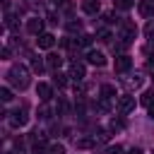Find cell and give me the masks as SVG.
<instances>
[{
	"label": "cell",
	"mask_w": 154,
	"mask_h": 154,
	"mask_svg": "<svg viewBox=\"0 0 154 154\" xmlns=\"http://www.w3.org/2000/svg\"><path fill=\"white\" fill-rule=\"evenodd\" d=\"M7 79L17 87V89H26L29 87V70L24 67V65H12L10 67V72H7Z\"/></svg>",
	"instance_id": "obj_1"
},
{
	"label": "cell",
	"mask_w": 154,
	"mask_h": 154,
	"mask_svg": "<svg viewBox=\"0 0 154 154\" xmlns=\"http://www.w3.org/2000/svg\"><path fill=\"white\" fill-rule=\"evenodd\" d=\"M132 108H135V96H130V94H123V96L118 99V103H116V111H118L120 116H128Z\"/></svg>",
	"instance_id": "obj_2"
},
{
	"label": "cell",
	"mask_w": 154,
	"mask_h": 154,
	"mask_svg": "<svg viewBox=\"0 0 154 154\" xmlns=\"http://www.w3.org/2000/svg\"><path fill=\"white\" fill-rule=\"evenodd\" d=\"M135 34H137V29H135L132 22H123L120 24V38H123V43H130L135 38Z\"/></svg>",
	"instance_id": "obj_3"
},
{
	"label": "cell",
	"mask_w": 154,
	"mask_h": 154,
	"mask_svg": "<svg viewBox=\"0 0 154 154\" xmlns=\"http://www.w3.org/2000/svg\"><path fill=\"white\" fill-rule=\"evenodd\" d=\"M36 43H38V48L48 51V48H53V46H55V36H53V34H48V31H43V34H38Z\"/></svg>",
	"instance_id": "obj_4"
},
{
	"label": "cell",
	"mask_w": 154,
	"mask_h": 154,
	"mask_svg": "<svg viewBox=\"0 0 154 154\" xmlns=\"http://www.w3.org/2000/svg\"><path fill=\"white\" fill-rule=\"evenodd\" d=\"M113 67H116V72H120V75H123V72H128V70L132 67V58H130V55H118Z\"/></svg>",
	"instance_id": "obj_5"
},
{
	"label": "cell",
	"mask_w": 154,
	"mask_h": 154,
	"mask_svg": "<svg viewBox=\"0 0 154 154\" xmlns=\"http://www.w3.org/2000/svg\"><path fill=\"white\" fill-rule=\"evenodd\" d=\"M36 94H38L41 101H51V96H53V87L46 84V82H38V84H36Z\"/></svg>",
	"instance_id": "obj_6"
},
{
	"label": "cell",
	"mask_w": 154,
	"mask_h": 154,
	"mask_svg": "<svg viewBox=\"0 0 154 154\" xmlns=\"http://www.w3.org/2000/svg\"><path fill=\"white\" fill-rule=\"evenodd\" d=\"M87 60H89L91 65H96V67H103V65H106V55L99 53V51H89V53H87Z\"/></svg>",
	"instance_id": "obj_7"
},
{
	"label": "cell",
	"mask_w": 154,
	"mask_h": 154,
	"mask_svg": "<svg viewBox=\"0 0 154 154\" xmlns=\"http://www.w3.org/2000/svg\"><path fill=\"white\" fill-rule=\"evenodd\" d=\"M137 10H140V14L147 19V17H154V0H142L140 5H137Z\"/></svg>",
	"instance_id": "obj_8"
},
{
	"label": "cell",
	"mask_w": 154,
	"mask_h": 154,
	"mask_svg": "<svg viewBox=\"0 0 154 154\" xmlns=\"http://www.w3.org/2000/svg\"><path fill=\"white\" fill-rule=\"evenodd\" d=\"M84 75H87V72H84V65H82V63H72V65H70V77H72L75 82L84 79Z\"/></svg>",
	"instance_id": "obj_9"
},
{
	"label": "cell",
	"mask_w": 154,
	"mask_h": 154,
	"mask_svg": "<svg viewBox=\"0 0 154 154\" xmlns=\"http://www.w3.org/2000/svg\"><path fill=\"white\" fill-rule=\"evenodd\" d=\"M26 31H31V34H43V22L38 19V17H34V19H29L26 22Z\"/></svg>",
	"instance_id": "obj_10"
},
{
	"label": "cell",
	"mask_w": 154,
	"mask_h": 154,
	"mask_svg": "<svg viewBox=\"0 0 154 154\" xmlns=\"http://www.w3.org/2000/svg\"><path fill=\"white\" fill-rule=\"evenodd\" d=\"M140 103H142V106H147V108H149V106H154V87H149V89H144V91H142Z\"/></svg>",
	"instance_id": "obj_11"
},
{
	"label": "cell",
	"mask_w": 154,
	"mask_h": 154,
	"mask_svg": "<svg viewBox=\"0 0 154 154\" xmlns=\"http://www.w3.org/2000/svg\"><path fill=\"white\" fill-rule=\"evenodd\" d=\"M46 65H48L53 72H58V70H60V65H63V58H60V55H55V53H51V55L46 58Z\"/></svg>",
	"instance_id": "obj_12"
},
{
	"label": "cell",
	"mask_w": 154,
	"mask_h": 154,
	"mask_svg": "<svg viewBox=\"0 0 154 154\" xmlns=\"http://www.w3.org/2000/svg\"><path fill=\"white\" fill-rule=\"evenodd\" d=\"M82 10H84L87 14H96V12H99V0H84V2H82Z\"/></svg>",
	"instance_id": "obj_13"
},
{
	"label": "cell",
	"mask_w": 154,
	"mask_h": 154,
	"mask_svg": "<svg viewBox=\"0 0 154 154\" xmlns=\"http://www.w3.org/2000/svg\"><path fill=\"white\" fill-rule=\"evenodd\" d=\"M67 77H70V75H63V72H55V75H53V82H55V87H58V89H63V87H67Z\"/></svg>",
	"instance_id": "obj_14"
},
{
	"label": "cell",
	"mask_w": 154,
	"mask_h": 154,
	"mask_svg": "<svg viewBox=\"0 0 154 154\" xmlns=\"http://www.w3.org/2000/svg\"><path fill=\"white\" fill-rule=\"evenodd\" d=\"M12 125H14V128H22V125H26V116H24L22 111L12 113Z\"/></svg>",
	"instance_id": "obj_15"
},
{
	"label": "cell",
	"mask_w": 154,
	"mask_h": 154,
	"mask_svg": "<svg viewBox=\"0 0 154 154\" xmlns=\"http://www.w3.org/2000/svg\"><path fill=\"white\" fill-rule=\"evenodd\" d=\"M113 96H116V87L103 84V87H101V99H106V101H108V99H113Z\"/></svg>",
	"instance_id": "obj_16"
},
{
	"label": "cell",
	"mask_w": 154,
	"mask_h": 154,
	"mask_svg": "<svg viewBox=\"0 0 154 154\" xmlns=\"http://www.w3.org/2000/svg\"><path fill=\"white\" fill-rule=\"evenodd\" d=\"M135 5V0H116V7L118 10H130Z\"/></svg>",
	"instance_id": "obj_17"
},
{
	"label": "cell",
	"mask_w": 154,
	"mask_h": 154,
	"mask_svg": "<svg viewBox=\"0 0 154 154\" xmlns=\"http://www.w3.org/2000/svg\"><path fill=\"white\" fill-rule=\"evenodd\" d=\"M111 38H113V34H111L108 29H101V31H99V41H103V43H108Z\"/></svg>",
	"instance_id": "obj_18"
},
{
	"label": "cell",
	"mask_w": 154,
	"mask_h": 154,
	"mask_svg": "<svg viewBox=\"0 0 154 154\" xmlns=\"http://www.w3.org/2000/svg\"><path fill=\"white\" fill-rule=\"evenodd\" d=\"M34 149H36V152H38V149H46V140H43V135L34 137Z\"/></svg>",
	"instance_id": "obj_19"
},
{
	"label": "cell",
	"mask_w": 154,
	"mask_h": 154,
	"mask_svg": "<svg viewBox=\"0 0 154 154\" xmlns=\"http://www.w3.org/2000/svg\"><path fill=\"white\" fill-rule=\"evenodd\" d=\"M77 147H79V149H89V147H94V140H89V137L77 140Z\"/></svg>",
	"instance_id": "obj_20"
},
{
	"label": "cell",
	"mask_w": 154,
	"mask_h": 154,
	"mask_svg": "<svg viewBox=\"0 0 154 154\" xmlns=\"http://www.w3.org/2000/svg\"><path fill=\"white\" fill-rule=\"evenodd\" d=\"M48 154H65V147L55 142V144H51V147H48Z\"/></svg>",
	"instance_id": "obj_21"
},
{
	"label": "cell",
	"mask_w": 154,
	"mask_h": 154,
	"mask_svg": "<svg viewBox=\"0 0 154 154\" xmlns=\"http://www.w3.org/2000/svg\"><path fill=\"white\" fill-rule=\"evenodd\" d=\"M5 26H7V29H17V22H14V17H12V14H7V17H5Z\"/></svg>",
	"instance_id": "obj_22"
},
{
	"label": "cell",
	"mask_w": 154,
	"mask_h": 154,
	"mask_svg": "<svg viewBox=\"0 0 154 154\" xmlns=\"http://www.w3.org/2000/svg\"><path fill=\"white\" fill-rule=\"evenodd\" d=\"M0 99H2V101H10V99H12V91H10L7 87H2V89H0Z\"/></svg>",
	"instance_id": "obj_23"
},
{
	"label": "cell",
	"mask_w": 154,
	"mask_h": 154,
	"mask_svg": "<svg viewBox=\"0 0 154 154\" xmlns=\"http://www.w3.org/2000/svg\"><path fill=\"white\" fill-rule=\"evenodd\" d=\"M31 67H34V72H41V70H43V63H41L38 58H34V60H31Z\"/></svg>",
	"instance_id": "obj_24"
},
{
	"label": "cell",
	"mask_w": 154,
	"mask_h": 154,
	"mask_svg": "<svg viewBox=\"0 0 154 154\" xmlns=\"http://www.w3.org/2000/svg\"><path fill=\"white\" fill-rule=\"evenodd\" d=\"M38 118H51V108L48 106H41L38 108Z\"/></svg>",
	"instance_id": "obj_25"
},
{
	"label": "cell",
	"mask_w": 154,
	"mask_h": 154,
	"mask_svg": "<svg viewBox=\"0 0 154 154\" xmlns=\"http://www.w3.org/2000/svg\"><path fill=\"white\" fill-rule=\"evenodd\" d=\"M144 34H147V38H154V22H149L144 26Z\"/></svg>",
	"instance_id": "obj_26"
},
{
	"label": "cell",
	"mask_w": 154,
	"mask_h": 154,
	"mask_svg": "<svg viewBox=\"0 0 154 154\" xmlns=\"http://www.w3.org/2000/svg\"><path fill=\"white\" fill-rule=\"evenodd\" d=\"M89 43H91V36L89 34H82L79 36V46H89Z\"/></svg>",
	"instance_id": "obj_27"
},
{
	"label": "cell",
	"mask_w": 154,
	"mask_h": 154,
	"mask_svg": "<svg viewBox=\"0 0 154 154\" xmlns=\"http://www.w3.org/2000/svg\"><path fill=\"white\" fill-rule=\"evenodd\" d=\"M67 29H70V31H79V29H82V24H79V22H70V24H67Z\"/></svg>",
	"instance_id": "obj_28"
},
{
	"label": "cell",
	"mask_w": 154,
	"mask_h": 154,
	"mask_svg": "<svg viewBox=\"0 0 154 154\" xmlns=\"http://www.w3.org/2000/svg\"><path fill=\"white\" fill-rule=\"evenodd\" d=\"M111 130H123V120H111Z\"/></svg>",
	"instance_id": "obj_29"
},
{
	"label": "cell",
	"mask_w": 154,
	"mask_h": 154,
	"mask_svg": "<svg viewBox=\"0 0 154 154\" xmlns=\"http://www.w3.org/2000/svg\"><path fill=\"white\" fill-rule=\"evenodd\" d=\"M108 154H123V147L116 144V147H108Z\"/></svg>",
	"instance_id": "obj_30"
},
{
	"label": "cell",
	"mask_w": 154,
	"mask_h": 154,
	"mask_svg": "<svg viewBox=\"0 0 154 154\" xmlns=\"http://www.w3.org/2000/svg\"><path fill=\"white\" fill-rule=\"evenodd\" d=\"M149 120H154V106H149Z\"/></svg>",
	"instance_id": "obj_31"
},
{
	"label": "cell",
	"mask_w": 154,
	"mask_h": 154,
	"mask_svg": "<svg viewBox=\"0 0 154 154\" xmlns=\"http://www.w3.org/2000/svg\"><path fill=\"white\" fill-rule=\"evenodd\" d=\"M130 154H142V149H137V147H135V149H132Z\"/></svg>",
	"instance_id": "obj_32"
},
{
	"label": "cell",
	"mask_w": 154,
	"mask_h": 154,
	"mask_svg": "<svg viewBox=\"0 0 154 154\" xmlns=\"http://www.w3.org/2000/svg\"><path fill=\"white\" fill-rule=\"evenodd\" d=\"M55 2H58V5H63V2H65V0H55Z\"/></svg>",
	"instance_id": "obj_33"
},
{
	"label": "cell",
	"mask_w": 154,
	"mask_h": 154,
	"mask_svg": "<svg viewBox=\"0 0 154 154\" xmlns=\"http://www.w3.org/2000/svg\"><path fill=\"white\" fill-rule=\"evenodd\" d=\"M7 154H12V152H7Z\"/></svg>",
	"instance_id": "obj_34"
}]
</instances>
